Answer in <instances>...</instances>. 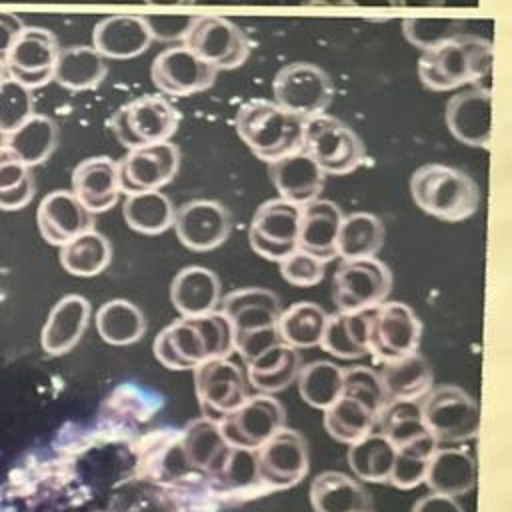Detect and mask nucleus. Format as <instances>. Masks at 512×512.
Wrapping results in <instances>:
<instances>
[{"label": "nucleus", "mask_w": 512, "mask_h": 512, "mask_svg": "<svg viewBox=\"0 0 512 512\" xmlns=\"http://www.w3.org/2000/svg\"><path fill=\"white\" fill-rule=\"evenodd\" d=\"M370 312V310H368ZM368 312H336L326 318L320 346L338 360L368 354Z\"/></svg>", "instance_id": "nucleus-35"}, {"label": "nucleus", "mask_w": 512, "mask_h": 512, "mask_svg": "<svg viewBox=\"0 0 512 512\" xmlns=\"http://www.w3.org/2000/svg\"><path fill=\"white\" fill-rule=\"evenodd\" d=\"M122 216L138 234L156 236L166 232L174 220V206L172 200L160 190H146L126 194Z\"/></svg>", "instance_id": "nucleus-38"}, {"label": "nucleus", "mask_w": 512, "mask_h": 512, "mask_svg": "<svg viewBox=\"0 0 512 512\" xmlns=\"http://www.w3.org/2000/svg\"><path fill=\"white\" fill-rule=\"evenodd\" d=\"M392 6L416 8V6H444V0H390Z\"/></svg>", "instance_id": "nucleus-55"}, {"label": "nucleus", "mask_w": 512, "mask_h": 512, "mask_svg": "<svg viewBox=\"0 0 512 512\" xmlns=\"http://www.w3.org/2000/svg\"><path fill=\"white\" fill-rule=\"evenodd\" d=\"M222 288L218 276L204 266L182 268L170 284V302L180 316H200L218 310Z\"/></svg>", "instance_id": "nucleus-29"}, {"label": "nucleus", "mask_w": 512, "mask_h": 512, "mask_svg": "<svg viewBox=\"0 0 512 512\" xmlns=\"http://www.w3.org/2000/svg\"><path fill=\"white\" fill-rule=\"evenodd\" d=\"M376 426L394 446L428 434L416 400H386L378 412Z\"/></svg>", "instance_id": "nucleus-46"}, {"label": "nucleus", "mask_w": 512, "mask_h": 512, "mask_svg": "<svg viewBox=\"0 0 512 512\" xmlns=\"http://www.w3.org/2000/svg\"><path fill=\"white\" fill-rule=\"evenodd\" d=\"M178 448L184 462L192 470L206 474L216 482L222 478L234 454V446L224 438L218 420L206 416H200L184 426Z\"/></svg>", "instance_id": "nucleus-21"}, {"label": "nucleus", "mask_w": 512, "mask_h": 512, "mask_svg": "<svg viewBox=\"0 0 512 512\" xmlns=\"http://www.w3.org/2000/svg\"><path fill=\"white\" fill-rule=\"evenodd\" d=\"M224 438L242 450H256L282 426H286L284 406L272 394L248 396L238 408L218 420Z\"/></svg>", "instance_id": "nucleus-15"}, {"label": "nucleus", "mask_w": 512, "mask_h": 512, "mask_svg": "<svg viewBox=\"0 0 512 512\" xmlns=\"http://www.w3.org/2000/svg\"><path fill=\"white\" fill-rule=\"evenodd\" d=\"M182 46L220 70H234L250 56L246 32L222 16H194L182 32Z\"/></svg>", "instance_id": "nucleus-8"}, {"label": "nucleus", "mask_w": 512, "mask_h": 512, "mask_svg": "<svg viewBox=\"0 0 512 512\" xmlns=\"http://www.w3.org/2000/svg\"><path fill=\"white\" fill-rule=\"evenodd\" d=\"M342 210L332 200L314 198L300 206L298 248L330 262L336 258V238L342 224Z\"/></svg>", "instance_id": "nucleus-26"}, {"label": "nucleus", "mask_w": 512, "mask_h": 512, "mask_svg": "<svg viewBox=\"0 0 512 512\" xmlns=\"http://www.w3.org/2000/svg\"><path fill=\"white\" fill-rule=\"evenodd\" d=\"M314 512H372L368 490L344 472L326 470L310 484Z\"/></svg>", "instance_id": "nucleus-30"}, {"label": "nucleus", "mask_w": 512, "mask_h": 512, "mask_svg": "<svg viewBox=\"0 0 512 512\" xmlns=\"http://www.w3.org/2000/svg\"><path fill=\"white\" fill-rule=\"evenodd\" d=\"M428 434L436 444H460L472 440L480 430V406L460 386H434L420 402Z\"/></svg>", "instance_id": "nucleus-6"}, {"label": "nucleus", "mask_w": 512, "mask_h": 512, "mask_svg": "<svg viewBox=\"0 0 512 512\" xmlns=\"http://www.w3.org/2000/svg\"><path fill=\"white\" fill-rule=\"evenodd\" d=\"M386 228L376 214L354 212L342 218L338 238H336V256L342 260L350 258H368L374 256L384 244Z\"/></svg>", "instance_id": "nucleus-37"}, {"label": "nucleus", "mask_w": 512, "mask_h": 512, "mask_svg": "<svg viewBox=\"0 0 512 512\" xmlns=\"http://www.w3.org/2000/svg\"><path fill=\"white\" fill-rule=\"evenodd\" d=\"M108 74L104 56L92 46H68L60 48L52 80L68 90H92L102 84Z\"/></svg>", "instance_id": "nucleus-33"}, {"label": "nucleus", "mask_w": 512, "mask_h": 512, "mask_svg": "<svg viewBox=\"0 0 512 512\" xmlns=\"http://www.w3.org/2000/svg\"><path fill=\"white\" fill-rule=\"evenodd\" d=\"M420 336V318L404 302L384 300L368 312V354L378 362L416 352Z\"/></svg>", "instance_id": "nucleus-13"}, {"label": "nucleus", "mask_w": 512, "mask_h": 512, "mask_svg": "<svg viewBox=\"0 0 512 512\" xmlns=\"http://www.w3.org/2000/svg\"><path fill=\"white\" fill-rule=\"evenodd\" d=\"M396 446L380 432H370L348 444V466L364 482H388Z\"/></svg>", "instance_id": "nucleus-42"}, {"label": "nucleus", "mask_w": 512, "mask_h": 512, "mask_svg": "<svg viewBox=\"0 0 512 512\" xmlns=\"http://www.w3.org/2000/svg\"><path fill=\"white\" fill-rule=\"evenodd\" d=\"M246 364V380L260 394H276L288 388L302 366L296 348L278 342L268 350L260 352Z\"/></svg>", "instance_id": "nucleus-31"}, {"label": "nucleus", "mask_w": 512, "mask_h": 512, "mask_svg": "<svg viewBox=\"0 0 512 512\" xmlns=\"http://www.w3.org/2000/svg\"><path fill=\"white\" fill-rule=\"evenodd\" d=\"M326 310L314 302H298L280 312L278 318V336L284 344L292 348H314L320 346Z\"/></svg>", "instance_id": "nucleus-43"}, {"label": "nucleus", "mask_w": 512, "mask_h": 512, "mask_svg": "<svg viewBox=\"0 0 512 512\" xmlns=\"http://www.w3.org/2000/svg\"><path fill=\"white\" fill-rule=\"evenodd\" d=\"M22 28H24V24L16 14L0 12V66H4L6 54L12 46V42L16 40V36L22 32Z\"/></svg>", "instance_id": "nucleus-54"}, {"label": "nucleus", "mask_w": 512, "mask_h": 512, "mask_svg": "<svg viewBox=\"0 0 512 512\" xmlns=\"http://www.w3.org/2000/svg\"><path fill=\"white\" fill-rule=\"evenodd\" d=\"M194 390L202 416L222 420L246 398V374L228 358H214L194 368Z\"/></svg>", "instance_id": "nucleus-16"}, {"label": "nucleus", "mask_w": 512, "mask_h": 512, "mask_svg": "<svg viewBox=\"0 0 512 512\" xmlns=\"http://www.w3.org/2000/svg\"><path fill=\"white\" fill-rule=\"evenodd\" d=\"M322 412L326 432L344 444H352L376 428L378 412L348 394H340L338 400Z\"/></svg>", "instance_id": "nucleus-41"}, {"label": "nucleus", "mask_w": 512, "mask_h": 512, "mask_svg": "<svg viewBox=\"0 0 512 512\" xmlns=\"http://www.w3.org/2000/svg\"><path fill=\"white\" fill-rule=\"evenodd\" d=\"M254 462L260 486L272 490L292 488L308 472V442L298 430L282 426L254 450Z\"/></svg>", "instance_id": "nucleus-12"}, {"label": "nucleus", "mask_w": 512, "mask_h": 512, "mask_svg": "<svg viewBox=\"0 0 512 512\" xmlns=\"http://www.w3.org/2000/svg\"><path fill=\"white\" fill-rule=\"evenodd\" d=\"M306 118L288 112L274 100L254 98L238 106L234 128L254 156L274 162L302 148Z\"/></svg>", "instance_id": "nucleus-3"}, {"label": "nucleus", "mask_w": 512, "mask_h": 512, "mask_svg": "<svg viewBox=\"0 0 512 512\" xmlns=\"http://www.w3.org/2000/svg\"><path fill=\"white\" fill-rule=\"evenodd\" d=\"M342 394L364 402L374 412H380L386 402L378 372L366 366H350L342 370Z\"/></svg>", "instance_id": "nucleus-49"}, {"label": "nucleus", "mask_w": 512, "mask_h": 512, "mask_svg": "<svg viewBox=\"0 0 512 512\" xmlns=\"http://www.w3.org/2000/svg\"><path fill=\"white\" fill-rule=\"evenodd\" d=\"M410 196L422 212L444 222L466 220L480 206L478 184L466 172L438 162L412 172Z\"/></svg>", "instance_id": "nucleus-5"}, {"label": "nucleus", "mask_w": 512, "mask_h": 512, "mask_svg": "<svg viewBox=\"0 0 512 512\" xmlns=\"http://www.w3.org/2000/svg\"><path fill=\"white\" fill-rule=\"evenodd\" d=\"M42 238L52 246H62L74 236L94 228V214L68 190L46 194L36 210Z\"/></svg>", "instance_id": "nucleus-23"}, {"label": "nucleus", "mask_w": 512, "mask_h": 512, "mask_svg": "<svg viewBox=\"0 0 512 512\" xmlns=\"http://www.w3.org/2000/svg\"><path fill=\"white\" fill-rule=\"evenodd\" d=\"M450 134L472 148H488L492 138V92L470 88L456 92L444 112Z\"/></svg>", "instance_id": "nucleus-22"}, {"label": "nucleus", "mask_w": 512, "mask_h": 512, "mask_svg": "<svg viewBox=\"0 0 512 512\" xmlns=\"http://www.w3.org/2000/svg\"><path fill=\"white\" fill-rule=\"evenodd\" d=\"M90 320V302L80 294H68L60 298L54 308L50 310L42 334L40 344L44 352L50 356H60L72 350Z\"/></svg>", "instance_id": "nucleus-28"}, {"label": "nucleus", "mask_w": 512, "mask_h": 512, "mask_svg": "<svg viewBox=\"0 0 512 512\" xmlns=\"http://www.w3.org/2000/svg\"><path fill=\"white\" fill-rule=\"evenodd\" d=\"M392 290L388 266L374 256L342 260L332 276V300L340 312H368Z\"/></svg>", "instance_id": "nucleus-10"}, {"label": "nucleus", "mask_w": 512, "mask_h": 512, "mask_svg": "<svg viewBox=\"0 0 512 512\" xmlns=\"http://www.w3.org/2000/svg\"><path fill=\"white\" fill-rule=\"evenodd\" d=\"M410 512H464L460 502L454 496H446L440 492H430L418 498Z\"/></svg>", "instance_id": "nucleus-52"}, {"label": "nucleus", "mask_w": 512, "mask_h": 512, "mask_svg": "<svg viewBox=\"0 0 512 512\" xmlns=\"http://www.w3.org/2000/svg\"><path fill=\"white\" fill-rule=\"evenodd\" d=\"M30 174V168L10 148L0 146V192L20 186Z\"/></svg>", "instance_id": "nucleus-51"}, {"label": "nucleus", "mask_w": 512, "mask_h": 512, "mask_svg": "<svg viewBox=\"0 0 512 512\" xmlns=\"http://www.w3.org/2000/svg\"><path fill=\"white\" fill-rule=\"evenodd\" d=\"M4 138H6V134L0 130V146H4Z\"/></svg>", "instance_id": "nucleus-57"}, {"label": "nucleus", "mask_w": 512, "mask_h": 512, "mask_svg": "<svg viewBox=\"0 0 512 512\" xmlns=\"http://www.w3.org/2000/svg\"><path fill=\"white\" fill-rule=\"evenodd\" d=\"M58 142V128L48 116L32 114L14 132L6 134L4 146L10 148L28 168L50 158Z\"/></svg>", "instance_id": "nucleus-36"}, {"label": "nucleus", "mask_w": 512, "mask_h": 512, "mask_svg": "<svg viewBox=\"0 0 512 512\" xmlns=\"http://www.w3.org/2000/svg\"><path fill=\"white\" fill-rule=\"evenodd\" d=\"M72 192L92 214L110 210L122 192L116 160L110 156L82 160L72 172Z\"/></svg>", "instance_id": "nucleus-27"}, {"label": "nucleus", "mask_w": 512, "mask_h": 512, "mask_svg": "<svg viewBox=\"0 0 512 512\" xmlns=\"http://www.w3.org/2000/svg\"><path fill=\"white\" fill-rule=\"evenodd\" d=\"M298 218V204L284 198L262 202L248 226L250 248L270 262H280L298 248Z\"/></svg>", "instance_id": "nucleus-14"}, {"label": "nucleus", "mask_w": 512, "mask_h": 512, "mask_svg": "<svg viewBox=\"0 0 512 512\" xmlns=\"http://www.w3.org/2000/svg\"><path fill=\"white\" fill-rule=\"evenodd\" d=\"M110 126L118 142L130 150L170 140L180 126V112L164 96H140L118 108Z\"/></svg>", "instance_id": "nucleus-9"}, {"label": "nucleus", "mask_w": 512, "mask_h": 512, "mask_svg": "<svg viewBox=\"0 0 512 512\" xmlns=\"http://www.w3.org/2000/svg\"><path fill=\"white\" fill-rule=\"evenodd\" d=\"M342 370L336 362L314 360L296 374L300 398L316 410H326L342 394Z\"/></svg>", "instance_id": "nucleus-44"}, {"label": "nucleus", "mask_w": 512, "mask_h": 512, "mask_svg": "<svg viewBox=\"0 0 512 512\" xmlns=\"http://www.w3.org/2000/svg\"><path fill=\"white\" fill-rule=\"evenodd\" d=\"M58 248H60L58 258L62 268L72 276H82V278L100 274L110 264V258H112V246L108 238L96 232L94 228L74 236L72 240L64 242Z\"/></svg>", "instance_id": "nucleus-39"}, {"label": "nucleus", "mask_w": 512, "mask_h": 512, "mask_svg": "<svg viewBox=\"0 0 512 512\" xmlns=\"http://www.w3.org/2000/svg\"><path fill=\"white\" fill-rule=\"evenodd\" d=\"M402 32L412 46L428 50L464 30L462 24L452 18H406L402 22Z\"/></svg>", "instance_id": "nucleus-48"}, {"label": "nucleus", "mask_w": 512, "mask_h": 512, "mask_svg": "<svg viewBox=\"0 0 512 512\" xmlns=\"http://www.w3.org/2000/svg\"><path fill=\"white\" fill-rule=\"evenodd\" d=\"M274 102L302 118L324 114L334 98L332 78L312 62L282 66L272 80Z\"/></svg>", "instance_id": "nucleus-11"}, {"label": "nucleus", "mask_w": 512, "mask_h": 512, "mask_svg": "<svg viewBox=\"0 0 512 512\" xmlns=\"http://www.w3.org/2000/svg\"><path fill=\"white\" fill-rule=\"evenodd\" d=\"M302 150L324 174L334 176L354 172L366 158V148L360 136L348 124L328 114L306 118Z\"/></svg>", "instance_id": "nucleus-7"}, {"label": "nucleus", "mask_w": 512, "mask_h": 512, "mask_svg": "<svg viewBox=\"0 0 512 512\" xmlns=\"http://www.w3.org/2000/svg\"><path fill=\"white\" fill-rule=\"evenodd\" d=\"M492 68V42L484 36L460 32L418 58L420 82L436 92L454 90L484 78Z\"/></svg>", "instance_id": "nucleus-2"}, {"label": "nucleus", "mask_w": 512, "mask_h": 512, "mask_svg": "<svg viewBox=\"0 0 512 512\" xmlns=\"http://www.w3.org/2000/svg\"><path fill=\"white\" fill-rule=\"evenodd\" d=\"M58 50L60 46L50 30L24 26L6 54L4 70L26 88H40L52 80Z\"/></svg>", "instance_id": "nucleus-18"}, {"label": "nucleus", "mask_w": 512, "mask_h": 512, "mask_svg": "<svg viewBox=\"0 0 512 512\" xmlns=\"http://www.w3.org/2000/svg\"><path fill=\"white\" fill-rule=\"evenodd\" d=\"M96 330L106 344L130 346L144 336L146 318L136 304L116 298L98 308Z\"/></svg>", "instance_id": "nucleus-40"}, {"label": "nucleus", "mask_w": 512, "mask_h": 512, "mask_svg": "<svg viewBox=\"0 0 512 512\" xmlns=\"http://www.w3.org/2000/svg\"><path fill=\"white\" fill-rule=\"evenodd\" d=\"M378 378L386 400H416L432 388V368L418 352L382 362Z\"/></svg>", "instance_id": "nucleus-32"}, {"label": "nucleus", "mask_w": 512, "mask_h": 512, "mask_svg": "<svg viewBox=\"0 0 512 512\" xmlns=\"http://www.w3.org/2000/svg\"><path fill=\"white\" fill-rule=\"evenodd\" d=\"M34 196V176L30 174L20 186L0 192V210H20Z\"/></svg>", "instance_id": "nucleus-53"}, {"label": "nucleus", "mask_w": 512, "mask_h": 512, "mask_svg": "<svg viewBox=\"0 0 512 512\" xmlns=\"http://www.w3.org/2000/svg\"><path fill=\"white\" fill-rule=\"evenodd\" d=\"M438 444L430 434L418 436L396 446L388 482L400 490H412L424 482L428 464Z\"/></svg>", "instance_id": "nucleus-45"}, {"label": "nucleus", "mask_w": 512, "mask_h": 512, "mask_svg": "<svg viewBox=\"0 0 512 512\" xmlns=\"http://www.w3.org/2000/svg\"><path fill=\"white\" fill-rule=\"evenodd\" d=\"M152 350L156 360L170 370H194L206 360L230 358L232 328L220 310L180 316L156 334Z\"/></svg>", "instance_id": "nucleus-1"}, {"label": "nucleus", "mask_w": 512, "mask_h": 512, "mask_svg": "<svg viewBox=\"0 0 512 512\" xmlns=\"http://www.w3.org/2000/svg\"><path fill=\"white\" fill-rule=\"evenodd\" d=\"M146 4H194L196 0H142Z\"/></svg>", "instance_id": "nucleus-56"}, {"label": "nucleus", "mask_w": 512, "mask_h": 512, "mask_svg": "<svg viewBox=\"0 0 512 512\" xmlns=\"http://www.w3.org/2000/svg\"><path fill=\"white\" fill-rule=\"evenodd\" d=\"M4 78V66H0V80Z\"/></svg>", "instance_id": "nucleus-58"}, {"label": "nucleus", "mask_w": 512, "mask_h": 512, "mask_svg": "<svg viewBox=\"0 0 512 512\" xmlns=\"http://www.w3.org/2000/svg\"><path fill=\"white\" fill-rule=\"evenodd\" d=\"M268 176L280 198L298 206L318 198L326 178L320 166L302 148L268 162Z\"/></svg>", "instance_id": "nucleus-25"}, {"label": "nucleus", "mask_w": 512, "mask_h": 512, "mask_svg": "<svg viewBox=\"0 0 512 512\" xmlns=\"http://www.w3.org/2000/svg\"><path fill=\"white\" fill-rule=\"evenodd\" d=\"M280 276L292 284V286H314L324 278L326 262L296 248L288 256H284L280 262Z\"/></svg>", "instance_id": "nucleus-50"}, {"label": "nucleus", "mask_w": 512, "mask_h": 512, "mask_svg": "<svg viewBox=\"0 0 512 512\" xmlns=\"http://www.w3.org/2000/svg\"><path fill=\"white\" fill-rule=\"evenodd\" d=\"M172 228L180 244L192 252L218 248L232 230V218L226 206L216 200H190L174 210Z\"/></svg>", "instance_id": "nucleus-19"}, {"label": "nucleus", "mask_w": 512, "mask_h": 512, "mask_svg": "<svg viewBox=\"0 0 512 512\" xmlns=\"http://www.w3.org/2000/svg\"><path fill=\"white\" fill-rule=\"evenodd\" d=\"M120 190L126 194L160 190L180 170V150L170 140L130 148L118 162Z\"/></svg>", "instance_id": "nucleus-17"}, {"label": "nucleus", "mask_w": 512, "mask_h": 512, "mask_svg": "<svg viewBox=\"0 0 512 512\" xmlns=\"http://www.w3.org/2000/svg\"><path fill=\"white\" fill-rule=\"evenodd\" d=\"M220 312L230 322L234 352H238L244 362L282 342L278 336L282 304L268 288L232 290L220 300Z\"/></svg>", "instance_id": "nucleus-4"}, {"label": "nucleus", "mask_w": 512, "mask_h": 512, "mask_svg": "<svg viewBox=\"0 0 512 512\" xmlns=\"http://www.w3.org/2000/svg\"><path fill=\"white\" fill-rule=\"evenodd\" d=\"M34 114L32 90L22 86L10 76L0 80V130L4 134L14 132L22 122Z\"/></svg>", "instance_id": "nucleus-47"}, {"label": "nucleus", "mask_w": 512, "mask_h": 512, "mask_svg": "<svg viewBox=\"0 0 512 512\" xmlns=\"http://www.w3.org/2000/svg\"><path fill=\"white\" fill-rule=\"evenodd\" d=\"M218 70L178 44L162 50L150 66L152 84L168 96H192L214 84Z\"/></svg>", "instance_id": "nucleus-20"}, {"label": "nucleus", "mask_w": 512, "mask_h": 512, "mask_svg": "<svg viewBox=\"0 0 512 512\" xmlns=\"http://www.w3.org/2000/svg\"><path fill=\"white\" fill-rule=\"evenodd\" d=\"M424 482L432 492L460 496L476 486V460L460 448H442L432 454Z\"/></svg>", "instance_id": "nucleus-34"}, {"label": "nucleus", "mask_w": 512, "mask_h": 512, "mask_svg": "<svg viewBox=\"0 0 512 512\" xmlns=\"http://www.w3.org/2000/svg\"><path fill=\"white\" fill-rule=\"evenodd\" d=\"M152 40L148 18L136 14L106 16L92 30V48L112 60L136 58L150 48Z\"/></svg>", "instance_id": "nucleus-24"}]
</instances>
